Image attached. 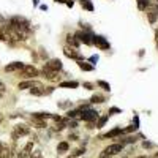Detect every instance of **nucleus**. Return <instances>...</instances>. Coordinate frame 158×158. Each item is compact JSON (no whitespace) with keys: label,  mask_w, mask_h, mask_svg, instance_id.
I'll use <instances>...</instances> for the list:
<instances>
[{"label":"nucleus","mask_w":158,"mask_h":158,"mask_svg":"<svg viewBox=\"0 0 158 158\" xmlns=\"http://www.w3.org/2000/svg\"><path fill=\"white\" fill-rule=\"evenodd\" d=\"M63 54L67 56L68 59H73V60H77V62H82V60H84V57L77 52V49L70 48V46H67V48L63 49Z\"/></svg>","instance_id":"obj_6"},{"label":"nucleus","mask_w":158,"mask_h":158,"mask_svg":"<svg viewBox=\"0 0 158 158\" xmlns=\"http://www.w3.org/2000/svg\"><path fill=\"white\" fill-rule=\"evenodd\" d=\"M94 44H97V48H100L101 51L109 49V41L104 36H101V35H95L94 36Z\"/></svg>","instance_id":"obj_10"},{"label":"nucleus","mask_w":158,"mask_h":158,"mask_svg":"<svg viewBox=\"0 0 158 158\" xmlns=\"http://www.w3.org/2000/svg\"><path fill=\"white\" fill-rule=\"evenodd\" d=\"M100 158H111V155H108V153L101 152V153H100Z\"/></svg>","instance_id":"obj_31"},{"label":"nucleus","mask_w":158,"mask_h":158,"mask_svg":"<svg viewBox=\"0 0 158 158\" xmlns=\"http://www.w3.org/2000/svg\"><path fill=\"white\" fill-rule=\"evenodd\" d=\"M97 85H98V87H101L103 90H106V92H109V90H111V85H109L108 82H104V81H98V82H97Z\"/></svg>","instance_id":"obj_23"},{"label":"nucleus","mask_w":158,"mask_h":158,"mask_svg":"<svg viewBox=\"0 0 158 158\" xmlns=\"http://www.w3.org/2000/svg\"><path fill=\"white\" fill-rule=\"evenodd\" d=\"M38 70L35 68V67H32V65H25V67L19 71V74L22 76V77H25V79H32V77H35V76H38Z\"/></svg>","instance_id":"obj_5"},{"label":"nucleus","mask_w":158,"mask_h":158,"mask_svg":"<svg viewBox=\"0 0 158 158\" xmlns=\"http://www.w3.org/2000/svg\"><path fill=\"white\" fill-rule=\"evenodd\" d=\"M11 149L8 146H5V144H2V149H0V156L2 158H11Z\"/></svg>","instance_id":"obj_16"},{"label":"nucleus","mask_w":158,"mask_h":158,"mask_svg":"<svg viewBox=\"0 0 158 158\" xmlns=\"http://www.w3.org/2000/svg\"><path fill=\"white\" fill-rule=\"evenodd\" d=\"M65 5H67V6H70V8H71V6H73V0H67V3H65Z\"/></svg>","instance_id":"obj_34"},{"label":"nucleus","mask_w":158,"mask_h":158,"mask_svg":"<svg viewBox=\"0 0 158 158\" xmlns=\"http://www.w3.org/2000/svg\"><path fill=\"white\" fill-rule=\"evenodd\" d=\"M41 73H43V76L46 77V79H49V81H59L60 79V76H59V73L57 71H49V70H41Z\"/></svg>","instance_id":"obj_13"},{"label":"nucleus","mask_w":158,"mask_h":158,"mask_svg":"<svg viewBox=\"0 0 158 158\" xmlns=\"http://www.w3.org/2000/svg\"><path fill=\"white\" fill-rule=\"evenodd\" d=\"M136 158H149V156H146V155H142V156H136Z\"/></svg>","instance_id":"obj_38"},{"label":"nucleus","mask_w":158,"mask_h":158,"mask_svg":"<svg viewBox=\"0 0 158 158\" xmlns=\"http://www.w3.org/2000/svg\"><path fill=\"white\" fill-rule=\"evenodd\" d=\"M84 152H85V149H77V150H76V152H74V153H73L71 156H73V158H74V156H81V155H82Z\"/></svg>","instance_id":"obj_27"},{"label":"nucleus","mask_w":158,"mask_h":158,"mask_svg":"<svg viewBox=\"0 0 158 158\" xmlns=\"http://www.w3.org/2000/svg\"><path fill=\"white\" fill-rule=\"evenodd\" d=\"M149 6V0H138V8L139 10H146Z\"/></svg>","instance_id":"obj_24"},{"label":"nucleus","mask_w":158,"mask_h":158,"mask_svg":"<svg viewBox=\"0 0 158 158\" xmlns=\"http://www.w3.org/2000/svg\"><path fill=\"white\" fill-rule=\"evenodd\" d=\"M68 158H73V156H68Z\"/></svg>","instance_id":"obj_42"},{"label":"nucleus","mask_w":158,"mask_h":158,"mask_svg":"<svg viewBox=\"0 0 158 158\" xmlns=\"http://www.w3.org/2000/svg\"><path fill=\"white\" fill-rule=\"evenodd\" d=\"M10 27H13L15 30H19V32H25V33H30V22L22 18V16H13L10 19Z\"/></svg>","instance_id":"obj_1"},{"label":"nucleus","mask_w":158,"mask_h":158,"mask_svg":"<svg viewBox=\"0 0 158 158\" xmlns=\"http://www.w3.org/2000/svg\"><path fill=\"white\" fill-rule=\"evenodd\" d=\"M57 3H67V0H56Z\"/></svg>","instance_id":"obj_37"},{"label":"nucleus","mask_w":158,"mask_h":158,"mask_svg":"<svg viewBox=\"0 0 158 158\" xmlns=\"http://www.w3.org/2000/svg\"><path fill=\"white\" fill-rule=\"evenodd\" d=\"M114 112H115V114L120 112V109H118V108H111V109H109V114H114Z\"/></svg>","instance_id":"obj_30"},{"label":"nucleus","mask_w":158,"mask_h":158,"mask_svg":"<svg viewBox=\"0 0 158 158\" xmlns=\"http://www.w3.org/2000/svg\"><path fill=\"white\" fill-rule=\"evenodd\" d=\"M142 147H146V149L152 147V142H147V141H144V142H142Z\"/></svg>","instance_id":"obj_29"},{"label":"nucleus","mask_w":158,"mask_h":158,"mask_svg":"<svg viewBox=\"0 0 158 158\" xmlns=\"http://www.w3.org/2000/svg\"><path fill=\"white\" fill-rule=\"evenodd\" d=\"M104 101V97L103 95H98V94H95L94 97L90 98V103H103Z\"/></svg>","instance_id":"obj_22"},{"label":"nucleus","mask_w":158,"mask_h":158,"mask_svg":"<svg viewBox=\"0 0 158 158\" xmlns=\"http://www.w3.org/2000/svg\"><path fill=\"white\" fill-rule=\"evenodd\" d=\"M79 114H81V109H73V111H68V112H67L68 118H74V117H77Z\"/></svg>","instance_id":"obj_25"},{"label":"nucleus","mask_w":158,"mask_h":158,"mask_svg":"<svg viewBox=\"0 0 158 158\" xmlns=\"http://www.w3.org/2000/svg\"><path fill=\"white\" fill-rule=\"evenodd\" d=\"M147 11V18L150 24H155L158 19V3H149V6L146 8Z\"/></svg>","instance_id":"obj_4"},{"label":"nucleus","mask_w":158,"mask_h":158,"mask_svg":"<svg viewBox=\"0 0 158 158\" xmlns=\"http://www.w3.org/2000/svg\"><path fill=\"white\" fill-rule=\"evenodd\" d=\"M30 158H41V152H40V150H36V152H33V153L30 155Z\"/></svg>","instance_id":"obj_28"},{"label":"nucleus","mask_w":158,"mask_h":158,"mask_svg":"<svg viewBox=\"0 0 158 158\" xmlns=\"http://www.w3.org/2000/svg\"><path fill=\"white\" fill-rule=\"evenodd\" d=\"M155 38L158 40V29H156V33H155Z\"/></svg>","instance_id":"obj_39"},{"label":"nucleus","mask_w":158,"mask_h":158,"mask_svg":"<svg viewBox=\"0 0 158 158\" xmlns=\"http://www.w3.org/2000/svg\"><path fill=\"white\" fill-rule=\"evenodd\" d=\"M77 67L81 68L82 71H94V65H90V63H87V62H77Z\"/></svg>","instance_id":"obj_17"},{"label":"nucleus","mask_w":158,"mask_h":158,"mask_svg":"<svg viewBox=\"0 0 158 158\" xmlns=\"http://www.w3.org/2000/svg\"><path fill=\"white\" fill-rule=\"evenodd\" d=\"M29 133H30V128L27 125H16L15 127V131H13V139L16 141L21 136H27Z\"/></svg>","instance_id":"obj_7"},{"label":"nucleus","mask_w":158,"mask_h":158,"mask_svg":"<svg viewBox=\"0 0 158 158\" xmlns=\"http://www.w3.org/2000/svg\"><path fill=\"white\" fill-rule=\"evenodd\" d=\"M120 135H123V130L122 128H114V130H111L109 133H106L104 136H101L103 139H106V138H117V136H120Z\"/></svg>","instance_id":"obj_14"},{"label":"nucleus","mask_w":158,"mask_h":158,"mask_svg":"<svg viewBox=\"0 0 158 158\" xmlns=\"http://www.w3.org/2000/svg\"><path fill=\"white\" fill-rule=\"evenodd\" d=\"M67 41H68V44H71V48H74V49L79 46V41L76 40L74 35H67Z\"/></svg>","instance_id":"obj_18"},{"label":"nucleus","mask_w":158,"mask_h":158,"mask_svg":"<svg viewBox=\"0 0 158 158\" xmlns=\"http://www.w3.org/2000/svg\"><path fill=\"white\" fill-rule=\"evenodd\" d=\"M32 120H33V123L36 125V128H46V127H48L46 120H44V118H41V117H36V115H32Z\"/></svg>","instance_id":"obj_15"},{"label":"nucleus","mask_w":158,"mask_h":158,"mask_svg":"<svg viewBox=\"0 0 158 158\" xmlns=\"http://www.w3.org/2000/svg\"><path fill=\"white\" fill-rule=\"evenodd\" d=\"M156 48H158V40H156Z\"/></svg>","instance_id":"obj_41"},{"label":"nucleus","mask_w":158,"mask_h":158,"mask_svg":"<svg viewBox=\"0 0 158 158\" xmlns=\"http://www.w3.org/2000/svg\"><path fill=\"white\" fill-rule=\"evenodd\" d=\"M79 109H81V118H82V120H85V122H89V123H94L97 118H98V112L94 111V109H89L85 104H82Z\"/></svg>","instance_id":"obj_2"},{"label":"nucleus","mask_w":158,"mask_h":158,"mask_svg":"<svg viewBox=\"0 0 158 158\" xmlns=\"http://www.w3.org/2000/svg\"><path fill=\"white\" fill-rule=\"evenodd\" d=\"M70 139H73V141H76V139H77V135H70Z\"/></svg>","instance_id":"obj_36"},{"label":"nucleus","mask_w":158,"mask_h":158,"mask_svg":"<svg viewBox=\"0 0 158 158\" xmlns=\"http://www.w3.org/2000/svg\"><path fill=\"white\" fill-rule=\"evenodd\" d=\"M84 87H85V89H92V87H94V85H92L90 82H84Z\"/></svg>","instance_id":"obj_33"},{"label":"nucleus","mask_w":158,"mask_h":158,"mask_svg":"<svg viewBox=\"0 0 158 158\" xmlns=\"http://www.w3.org/2000/svg\"><path fill=\"white\" fill-rule=\"evenodd\" d=\"M24 67H25V65L21 63V62H13V63H10V65H6V67H5V71H6V73H11V71H21Z\"/></svg>","instance_id":"obj_12"},{"label":"nucleus","mask_w":158,"mask_h":158,"mask_svg":"<svg viewBox=\"0 0 158 158\" xmlns=\"http://www.w3.org/2000/svg\"><path fill=\"white\" fill-rule=\"evenodd\" d=\"M122 150H123V146H122V144H118V142H114V144H111V146H108V147L104 149L103 152L112 156V155H117V153H120Z\"/></svg>","instance_id":"obj_11"},{"label":"nucleus","mask_w":158,"mask_h":158,"mask_svg":"<svg viewBox=\"0 0 158 158\" xmlns=\"http://www.w3.org/2000/svg\"><path fill=\"white\" fill-rule=\"evenodd\" d=\"M108 117H109V115H103V117L100 118V120L97 122V128H101V127H104V123H106V120H108Z\"/></svg>","instance_id":"obj_26"},{"label":"nucleus","mask_w":158,"mask_h":158,"mask_svg":"<svg viewBox=\"0 0 158 158\" xmlns=\"http://www.w3.org/2000/svg\"><path fill=\"white\" fill-rule=\"evenodd\" d=\"M36 87H43V84L40 82V81H35V79H29V81H22V82H19V85H18V89H21V90H24V89H36Z\"/></svg>","instance_id":"obj_9"},{"label":"nucleus","mask_w":158,"mask_h":158,"mask_svg":"<svg viewBox=\"0 0 158 158\" xmlns=\"http://www.w3.org/2000/svg\"><path fill=\"white\" fill-rule=\"evenodd\" d=\"M43 68L44 70H49V71H57L59 73L62 70V62L59 59H52V60H49V62H46L43 65Z\"/></svg>","instance_id":"obj_8"},{"label":"nucleus","mask_w":158,"mask_h":158,"mask_svg":"<svg viewBox=\"0 0 158 158\" xmlns=\"http://www.w3.org/2000/svg\"><path fill=\"white\" fill-rule=\"evenodd\" d=\"M90 62H94V63H97V62H98V57H97V56H92V57H90Z\"/></svg>","instance_id":"obj_32"},{"label":"nucleus","mask_w":158,"mask_h":158,"mask_svg":"<svg viewBox=\"0 0 158 158\" xmlns=\"http://www.w3.org/2000/svg\"><path fill=\"white\" fill-rule=\"evenodd\" d=\"M3 22H5V19H3V16H0V27H3Z\"/></svg>","instance_id":"obj_35"},{"label":"nucleus","mask_w":158,"mask_h":158,"mask_svg":"<svg viewBox=\"0 0 158 158\" xmlns=\"http://www.w3.org/2000/svg\"><path fill=\"white\" fill-rule=\"evenodd\" d=\"M0 158H2V156H0Z\"/></svg>","instance_id":"obj_43"},{"label":"nucleus","mask_w":158,"mask_h":158,"mask_svg":"<svg viewBox=\"0 0 158 158\" xmlns=\"http://www.w3.org/2000/svg\"><path fill=\"white\" fill-rule=\"evenodd\" d=\"M70 149V146H68V142H59V146H57V150H59V153H63V152H67Z\"/></svg>","instance_id":"obj_20"},{"label":"nucleus","mask_w":158,"mask_h":158,"mask_svg":"<svg viewBox=\"0 0 158 158\" xmlns=\"http://www.w3.org/2000/svg\"><path fill=\"white\" fill-rule=\"evenodd\" d=\"M81 5H82L85 10H89V11H94V5H92L90 0H81Z\"/></svg>","instance_id":"obj_21"},{"label":"nucleus","mask_w":158,"mask_h":158,"mask_svg":"<svg viewBox=\"0 0 158 158\" xmlns=\"http://www.w3.org/2000/svg\"><path fill=\"white\" fill-rule=\"evenodd\" d=\"M79 84L76 82V81H67V82H60V87H63V89H76Z\"/></svg>","instance_id":"obj_19"},{"label":"nucleus","mask_w":158,"mask_h":158,"mask_svg":"<svg viewBox=\"0 0 158 158\" xmlns=\"http://www.w3.org/2000/svg\"><path fill=\"white\" fill-rule=\"evenodd\" d=\"M74 36L77 38V41H81V43H84V44H87V46L94 44V36H95V35H92L90 30H79V32H76Z\"/></svg>","instance_id":"obj_3"},{"label":"nucleus","mask_w":158,"mask_h":158,"mask_svg":"<svg viewBox=\"0 0 158 158\" xmlns=\"http://www.w3.org/2000/svg\"><path fill=\"white\" fill-rule=\"evenodd\" d=\"M155 158H158V152H156V153H155Z\"/></svg>","instance_id":"obj_40"}]
</instances>
